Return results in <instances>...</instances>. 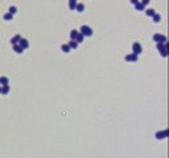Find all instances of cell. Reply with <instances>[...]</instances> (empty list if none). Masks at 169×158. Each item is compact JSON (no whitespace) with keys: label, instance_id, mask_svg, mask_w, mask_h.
Here are the masks:
<instances>
[{"label":"cell","instance_id":"1","mask_svg":"<svg viewBox=\"0 0 169 158\" xmlns=\"http://www.w3.org/2000/svg\"><path fill=\"white\" fill-rule=\"evenodd\" d=\"M81 34H82L83 37H91L92 36V29L90 26H87V25H82L81 26Z\"/></svg>","mask_w":169,"mask_h":158},{"label":"cell","instance_id":"2","mask_svg":"<svg viewBox=\"0 0 169 158\" xmlns=\"http://www.w3.org/2000/svg\"><path fill=\"white\" fill-rule=\"evenodd\" d=\"M153 41L156 44H165L166 42V37L162 36V34L156 33V34H153Z\"/></svg>","mask_w":169,"mask_h":158},{"label":"cell","instance_id":"3","mask_svg":"<svg viewBox=\"0 0 169 158\" xmlns=\"http://www.w3.org/2000/svg\"><path fill=\"white\" fill-rule=\"evenodd\" d=\"M141 51H143V48H141L140 44H139V42H133L132 44V53H133V54L139 55V54H141Z\"/></svg>","mask_w":169,"mask_h":158},{"label":"cell","instance_id":"4","mask_svg":"<svg viewBox=\"0 0 169 158\" xmlns=\"http://www.w3.org/2000/svg\"><path fill=\"white\" fill-rule=\"evenodd\" d=\"M19 46H20L22 50L28 49V48H29V41H28L27 38H20V41H19Z\"/></svg>","mask_w":169,"mask_h":158},{"label":"cell","instance_id":"5","mask_svg":"<svg viewBox=\"0 0 169 158\" xmlns=\"http://www.w3.org/2000/svg\"><path fill=\"white\" fill-rule=\"evenodd\" d=\"M137 58H139V55L131 53V54H127V55H126V61H127V62H136Z\"/></svg>","mask_w":169,"mask_h":158},{"label":"cell","instance_id":"6","mask_svg":"<svg viewBox=\"0 0 169 158\" xmlns=\"http://www.w3.org/2000/svg\"><path fill=\"white\" fill-rule=\"evenodd\" d=\"M168 136V132L166 131H161V132H157L156 133V138L157 140H164Z\"/></svg>","mask_w":169,"mask_h":158},{"label":"cell","instance_id":"7","mask_svg":"<svg viewBox=\"0 0 169 158\" xmlns=\"http://www.w3.org/2000/svg\"><path fill=\"white\" fill-rule=\"evenodd\" d=\"M74 11H77V12L82 13L83 11H85V4H82V3H77V5H75V9H74Z\"/></svg>","mask_w":169,"mask_h":158},{"label":"cell","instance_id":"8","mask_svg":"<svg viewBox=\"0 0 169 158\" xmlns=\"http://www.w3.org/2000/svg\"><path fill=\"white\" fill-rule=\"evenodd\" d=\"M20 38H21V37L19 36V34H16V36H15V37H12V40H11V44H12L13 46H15V45H19Z\"/></svg>","mask_w":169,"mask_h":158},{"label":"cell","instance_id":"9","mask_svg":"<svg viewBox=\"0 0 169 158\" xmlns=\"http://www.w3.org/2000/svg\"><path fill=\"white\" fill-rule=\"evenodd\" d=\"M67 46H69V48H70V50H71V49H74V50H75V49L78 48V44L75 42L74 40H70V42L67 44Z\"/></svg>","mask_w":169,"mask_h":158},{"label":"cell","instance_id":"10","mask_svg":"<svg viewBox=\"0 0 169 158\" xmlns=\"http://www.w3.org/2000/svg\"><path fill=\"white\" fill-rule=\"evenodd\" d=\"M9 83V79L7 77H2L0 78V86H8Z\"/></svg>","mask_w":169,"mask_h":158},{"label":"cell","instance_id":"11","mask_svg":"<svg viewBox=\"0 0 169 158\" xmlns=\"http://www.w3.org/2000/svg\"><path fill=\"white\" fill-rule=\"evenodd\" d=\"M156 12H155V9H152V8H148V9H145V15H147L148 17H153V15H155Z\"/></svg>","mask_w":169,"mask_h":158},{"label":"cell","instance_id":"12","mask_svg":"<svg viewBox=\"0 0 169 158\" xmlns=\"http://www.w3.org/2000/svg\"><path fill=\"white\" fill-rule=\"evenodd\" d=\"M75 5H77V0H69V8L71 11L75 9Z\"/></svg>","mask_w":169,"mask_h":158},{"label":"cell","instance_id":"13","mask_svg":"<svg viewBox=\"0 0 169 158\" xmlns=\"http://www.w3.org/2000/svg\"><path fill=\"white\" fill-rule=\"evenodd\" d=\"M9 92V86H2V95H7V93Z\"/></svg>","mask_w":169,"mask_h":158},{"label":"cell","instance_id":"14","mask_svg":"<svg viewBox=\"0 0 169 158\" xmlns=\"http://www.w3.org/2000/svg\"><path fill=\"white\" fill-rule=\"evenodd\" d=\"M83 40H85V37H83V36H82V34H81V33H79V34H78V36H77V37H75V40H74V41H75V42H77V44H79V42H83Z\"/></svg>","mask_w":169,"mask_h":158},{"label":"cell","instance_id":"15","mask_svg":"<svg viewBox=\"0 0 169 158\" xmlns=\"http://www.w3.org/2000/svg\"><path fill=\"white\" fill-rule=\"evenodd\" d=\"M78 34H79V32L75 30V29H73V30L70 32V38H71V40H75V37H77Z\"/></svg>","mask_w":169,"mask_h":158},{"label":"cell","instance_id":"16","mask_svg":"<svg viewBox=\"0 0 169 158\" xmlns=\"http://www.w3.org/2000/svg\"><path fill=\"white\" fill-rule=\"evenodd\" d=\"M3 19H4L5 21H11V20H12V19H13V16H12V15H11V13H8V12H7V13H5V15L3 16Z\"/></svg>","mask_w":169,"mask_h":158},{"label":"cell","instance_id":"17","mask_svg":"<svg viewBox=\"0 0 169 158\" xmlns=\"http://www.w3.org/2000/svg\"><path fill=\"white\" fill-rule=\"evenodd\" d=\"M135 8H136V11H145V7L141 4V3H137V4H135Z\"/></svg>","mask_w":169,"mask_h":158},{"label":"cell","instance_id":"18","mask_svg":"<svg viewBox=\"0 0 169 158\" xmlns=\"http://www.w3.org/2000/svg\"><path fill=\"white\" fill-rule=\"evenodd\" d=\"M61 50H62L63 53H69V51H70V48L67 46V44H63V45L61 46Z\"/></svg>","mask_w":169,"mask_h":158},{"label":"cell","instance_id":"19","mask_svg":"<svg viewBox=\"0 0 169 158\" xmlns=\"http://www.w3.org/2000/svg\"><path fill=\"white\" fill-rule=\"evenodd\" d=\"M16 12H17V8L15 7V5H12V7H9V9H8V13H11V15L13 16Z\"/></svg>","mask_w":169,"mask_h":158},{"label":"cell","instance_id":"20","mask_svg":"<svg viewBox=\"0 0 169 158\" xmlns=\"http://www.w3.org/2000/svg\"><path fill=\"white\" fill-rule=\"evenodd\" d=\"M13 50H15L16 53H19V54H21V53H22V51H24V50H22V49L20 48V46H19V45H15V46H13Z\"/></svg>","mask_w":169,"mask_h":158},{"label":"cell","instance_id":"21","mask_svg":"<svg viewBox=\"0 0 169 158\" xmlns=\"http://www.w3.org/2000/svg\"><path fill=\"white\" fill-rule=\"evenodd\" d=\"M160 20H161V16L157 15V13H155V15H153V22H159Z\"/></svg>","mask_w":169,"mask_h":158},{"label":"cell","instance_id":"22","mask_svg":"<svg viewBox=\"0 0 169 158\" xmlns=\"http://www.w3.org/2000/svg\"><path fill=\"white\" fill-rule=\"evenodd\" d=\"M156 48L161 51L162 49H165V44H156Z\"/></svg>","mask_w":169,"mask_h":158},{"label":"cell","instance_id":"23","mask_svg":"<svg viewBox=\"0 0 169 158\" xmlns=\"http://www.w3.org/2000/svg\"><path fill=\"white\" fill-rule=\"evenodd\" d=\"M149 2H151V0H141V4L145 7V5H148V4H149Z\"/></svg>","mask_w":169,"mask_h":158},{"label":"cell","instance_id":"24","mask_svg":"<svg viewBox=\"0 0 169 158\" xmlns=\"http://www.w3.org/2000/svg\"><path fill=\"white\" fill-rule=\"evenodd\" d=\"M160 53H161V55H162V57H166V49H162Z\"/></svg>","mask_w":169,"mask_h":158},{"label":"cell","instance_id":"25","mask_svg":"<svg viewBox=\"0 0 169 158\" xmlns=\"http://www.w3.org/2000/svg\"><path fill=\"white\" fill-rule=\"evenodd\" d=\"M130 2H131L133 5H135V4H137V3H140V0H130Z\"/></svg>","mask_w":169,"mask_h":158},{"label":"cell","instance_id":"26","mask_svg":"<svg viewBox=\"0 0 169 158\" xmlns=\"http://www.w3.org/2000/svg\"><path fill=\"white\" fill-rule=\"evenodd\" d=\"M0 92H2V86H0Z\"/></svg>","mask_w":169,"mask_h":158}]
</instances>
